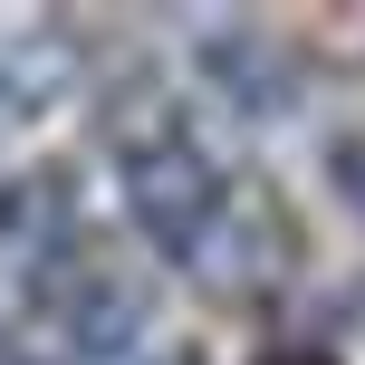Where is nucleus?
<instances>
[{"instance_id":"1","label":"nucleus","mask_w":365,"mask_h":365,"mask_svg":"<svg viewBox=\"0 0 365 365\" xmlns=\"http://www.w3.org/2000/svg\"><path fill=\"white\" fill-rule=\"evenodd\" d=\"M212 173L192 164V154H173V164H145V212H154V231L173 240V250H192L202 240V221H212Z\"/></svg>"}]
</instances>
